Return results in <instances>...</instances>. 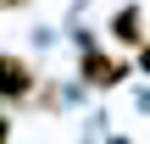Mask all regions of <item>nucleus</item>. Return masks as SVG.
Instances as JSON below:
<instances>
[{
	"instance_id": "423d86ee",
	"label": "nucleus",
	"mask_w": 150,
	"mask_h": 144,
	"mask_svg": "<svg viewBox=\"0 0 150 144\" xmlns=\"http://www.w3.org/2000/svg\"><path fill=\"white\" fill-rule=\"evenodd\" d=\"M0 6H22V0H0Z\"/></svg>"
},
{
	"instance_id": "f257e3e1",
	"label": "nucleus",
	"mask_w": 150,
	"mask_h": 144,
	"mask_svg": "<svg viewBox=\"0 0 150 144\" xmlns=\"http://www.w3.org/2000/svg\"><path fill=\"white\" fill-rule=\"evenodd\" d=\"M122 78H128V67L111 61V55H100V50L83 39V83H89V89H117Z\"/></svg>"
},
{
	"instance_id": "39448f33",
	"label": "nucleus",
	"mask_w": 150,
	"mask_h": 144,
	"mask_svg": "<svg viewBox=\"0 0 150 144\" xmlns=\"http://www.w3.org/2000/svg\"><path fill=\"white\" fill-rule=\"evenodd\" d=\"M6 139H11V122H6V117H0V144H6Z\"/></svg>"
},
{
	"instance_id": "7ed1b4c3",
	"label": "nucleus",
	"mask_w": 150,
	"mask_h": 144,
	"mask_svg": "<svg viewBox=\"0 0 150 144\" xmlns=\"http://www.w3.org/2000/svg\"><path fill=\"white\" fill-rule=\"evenodd\" d=\"M111 39H117V44H128V50H134V44H145V11H139V6H122V11L111 17Z\"/></svg>"
},
{
	"instance_id": "f03ea898",
	"label": "nucleus",
	"mask_w": 150,
	"mask_h": 144,
	"mask_svg": "<svg viewBox=\"0 0 150 144\" xmlns=\"http://www.w3.org/2000/svg\"><path fill=\"white\" fill-rule=\"evenodd\" d=\"M33 94V67L22 61V55H0V100H28Z\"/></svg>"
},
{
	"instance_id": "20e7f679",
	"label": "nucleus",
	"mask_w": 150,
	"mask_h": 144,
	"mask_svg": "<svg viewBox=\"0 0 150 144\" xmlns=\"http://www.w3.org/2000/svg\"><path fill=\"white\" fill-rule=\"evenodd\" d=\"M139 67H145V78H150V44H145V50H139Z\"/></svg>"
}]
</instances>
